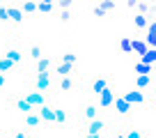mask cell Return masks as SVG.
I'll return each mask as SVG.
<instances>
[{
  "mask_svg": "<svg viewBox=\"0 0 156 138\" xmlns=\"http://www.w3.org/2000/svg\"><path fill=\"white\" fill-rule=\"evenodd\" d=\"M133 103H129L126 99H124V94H115V101H112V111H115L119 118H131L133 113Z\"/></svg>",
  "mask_w": 156,
  "mask_h": 138,
  "instance_id": "obj_1",
  "label": "cell"
},
{
  "mask_svg": "<svg viewBox=\"0 0 156 138\" xmlns=\"http://www.w3.org/2000/svg\"><path fill=\"white\" fill-rule=\"evenodd\" d=\"M106 129H108L106 120L94 118V120H90V122H87V127L83 129V133H92V136H103V131H106Z\"/></svg>",
  "mask_w": 156,
  "mask_h": 138,
  "instance_id": "obj_2",
  "label": "cell"
},
{
  "mask_svg": "<svg viewBox=\"0 0 156 138\" xmlns=\"http://www.w3.org/2000/svg\"><path fill=\"white\" fill-rule=\"evenodd\" d=\"M112 101H115V92H112V88L108 85V88L97 97V106L99 108H112Z\"/></svg>",
  "mask_w": 156,
  "mask_h": 138,
  "instance_id": "obj_3",
  "label": "cell"
},
{
  "mask_svg": "<svg viewBox=\"0 0 156 138\" xmlns=\"http://www.w3.org/2000/svg\"><path fill=\"white\" fill-rule=\"evenodd\" d=\"M124 99H126L129 103H133V106H145L147 103V97L142 94V90H136V88H133L131 92H124Z\"/></svg>",
  "mask_w": 156,
  "mask_h": 138,
  "instance_id": "obj_4",
  "label": "cell"
},
{
  "mask_svg": "<svg viewBox=\"0 0 156 138\" xmlns=\"http://www.w3.org/2000/svg\"><path fill=\"white\" fill-rule=\"evenodd\" d=\"M106 88H108V81L103 78V76H94V78L90 81V94H94V97H99Z\"/></svg>",
  "mask_w": 156,
  "mask_h": 138,
  "instance_id": "obj_5",
  "label": "cell"
},
{
  "mask_svg": "<svg viewBox=\"0 0 156 138\" xmlns=\"http://www.w3.org/2000/svg\"><path fill=\"white\" fill-rule=\"evenodd\" d=\"M48 88H51V71H41V74H37L34 90H39V92H46Z\"/></svg>",
  "mask_w": 156,
  "mask_h": 138,
  "instance_id": "obj_6",
  "label": "cell"
},
{
  "mask_svg": "<svg viewBox=\"0 0 156 138\" xmlns=\"http://www.w3.org/2000/svg\"><path fill=\"white\" fill-rule=\"evenodd\" d=\"M156 12V0H140L136 7V14H154Z\"/></svg>",
  "mask_w": 156,
  "mask_h": 138,
  "instance_id": "obj_7",
  "label": "cell"
},
{
  "mask_svg": "<svg viewBox=\"0 0 156 138\" xmlns=\"http://www.w3.org/2000/svg\"><path fill=\"white\" fill-rule=\"evenodd\" d=\"M149 19L151 16H147V14H133V28H136V32H145L147 25H149Z\"/></svg>",
  "mask_w": 156,
  "mask_h": 138,
  "instance_id": "obj_8",
  "label": "cell"
},
{
  "mask_svg": "<svg viewBox=\"0 0 156 138\" xmlns=\"http://www.w3.org/2000/svg\"><path fill=\"white\" fill-rule=\"evenodd\" d=\"M80 115H83V118H85V120L90 122V120L99 118V106H97L94 101H87V103L83 106V111H80Z\"/></svg>",
  "mask_w": 156,
  "mask_h": 138,
  "instance_id": "obj_9",
  "label": "cell"
},
{
  "mask_svg": "<svg viewBox=\"0 0 156 138\" xmlns=\"http://www.w3.org/2000/svg\"><path fill=\"white\" fill-rule=\"evenodd\" d=\"M23 9L21 7H14V5H9V23L14 25V28H19L21 23H23Z\"/></svg>",
  "mask_w": 156,
  "mask_h": 138,
  "instance_id": "obj_10",
  "label": "cell"
},
{
  "mask_svg": "<svg viewBox=\"0 0 156 138\" xmlns=\"http://www.w3.org/2000/svg\"><path fill=\"white\" fill-rule=\"evenodd\" d=\"M151 83H154V74H138L136 81H133L136 90H145V88H149Z\"/></svg>",
  "mask_w": 156,
  "mask_h": 138,
  "instance_id": "obj_11",
  "label": "cell"
},
{
  "mask_svg": "<svg viewBox=\"0 0 156 138\" xmlns=\"http://www.w3.org/2000/svg\"><path fill=\"white\" fill-rule=\"evenodd\" d=\"M73 88H76V81H73L71 76H60V81H58V90L60 92H71Z\"/></svg>",
  "mask_w": 156,
  "mask_h": 138,
  "instance_id": "obj_12",
  "label": "cell"
},
{
  "mask_svg": "<svg viewBox=\"0 0 156 138\" xmlns=\"http://www.w3.org/2000/svg\"><path fill=\"white\" fill-rule=\"evenodd\" d=\"M97 5L101 7L106 14H117V9H119V5H117V0H97Z\"/></svg>",
  "mask_w": 156,
  "mask_h": 138,
  "instance_id": "obj_13",
  "label": "cell"
},
{
  "mask_svg": "<svg viewBox=\"0 0 156 138\" xmlns=\"http://www.w3.org/2000/svg\"><path fill=\"white\" fill-rule=\"evenodd\" d=\"M39 118L44 120V122H55V108H51V106H39Z\"/></svg>",
  "mask_w": 156,
  "mask_h": 138,
  "instance_id": "obj_14",
  "label": "cell"
},
{
  "mask_svg": "<svg viewBox=\"0 0 156 138\" xmlns=\"http://www.w3.org/2000/svg\"><path fill=\"white\" fill-rule=\"evenodd\" d=\"M25 99H28V101L32 103V106H44V103H46V94H44V92H39V90L30 92V94H28Z\"/></svg>",
  "mask_w": 156,
  "mask_h": 138,
  "instance_id": "obj_15",
  "label": "cell"
},
{
  "mask_svg": "<svg viewBox=\"0 0 156 138\" xmlns=\"http://www.w3.org/2000/svg\"><path fill=\"white\" fill-rule=\"evenodd\" d=\"M39 124H41V118H39V113H25V127L28 129H37Z\"/></svg>",
  "mask_w": 156,
  "mask_h": 138,
  "instance_id": "obj_16",
  "label": "cell"
},
{
  "mask_svg": "<svg viewBox=\"0 0 156 138\" xmlns=\"http://www.w3.org/2000/svg\"><path fill=\"white\" fill-rule=\"evenodd\" d=\"M147 49H149V44L142 39H133V44H131V53H138V55H145Z\"/></svg>",
  "mask_w": 156,
  "mask_h": 138,
  "instance_id": "obj_17",
  "label": "cell"
},
{
  "mask_svg": "<svg viewBox=\"0 0 156 138\" xmlns=\"http://www.w3.org/2000/svg\"><path fill=\"white\" fill-rule=\"evenodd\" d=\"M73 67H76V64H69V62H58V67H55V74H58V76H71Z\"/></svg>",
  "mask_w": 156,
  "mask_h": 138,
  "instance_id": "obj_18",
  "label": "cell"
},
{
  "mask_svg": "<svg viewBox=\"0 0 156 138\" xmlns=\"http://www.w3.org/2000/svg\"><path fill=\"white\" fill-rule=\"evenodd\" d=\"M14 106H16V111H21L23 115H25V113H30V111L34 108V106L28 101V99H14Z\"/></svg>",
  "mask_w": 156,
  "mask_h": 138,
  "instance_id": "obj_19",
  "label": "cell"
},
{
  "mask_svg": "<svg viewBox=\"0 0 156 138\" xmlns=\"http://www.w3.org/2000/svg\"><path fill=\"white\" fill-rule=\"evenodd\" d=\"M5 58H9L14 64H19L21 60H23V53H21L19 49H7V51H5Z\"/></svg>",
  "mask_w": 156,
  "mask_h": 138,
  "instance_id": "obj_20",
  "label": "cell"
},
{
  "mask_svg": "<svg viewBox=\"0 0 156 138\" xmlns=\"http://www.w3.org/2000/svg\"><path fill=\"white\" fill-rule=\"evenodd\" d=\"M37 12H39V14H53V12H55V5H53V2L41 0V2H37Z\"/></svg>",
  "mask_w": 156,
  "mask_h": 138,
  "instance_id": "obj_21",
  "label": "cell"
},
{
  "mask_svg": "<svg viewBox=\"0 0 156 138\" xmlns=\"http://www.w3.org/2000/svg\"><path fill=\"white\" fill-rule=\"evenodd\" d=\"M34 67H37V74H41V71H51V60L48 58H39L37 62H34Z\"/></svg>",
  "mask_w": 156,
  "mask_h": 138,
  "instance_id": "obj_22",
  "label": "cell"
},
{
  "mask_svg": "<svg viewBox=\"0 0 156 138\" xmlns=\"http://www.w3.org/2000/svg\"><path fill=\"white\" fill-rule=\"evenodd\" d=\"M136 74H154V64H147V62H140V60H138Z\"/></svg>",
  "mask_w": 156,
  "mask_h": 138,
  "instance_id": "obj_23",
  "label": "cell"
},
{
  "mask_svg": "<svg viewBox=\"0 0 156 138\" xmlns=\"http://www.w3.org/2000/svg\"><path fill=\"white\" fill-rule=\"evenodd\" d=\"M140 62L156 64V49H147V53H145V55H140Z\"/></svg>",
  "mask_w": 156,
  "mask_h": 138,
  "instance_id": "obj_24",
  "label": "cell"
},
{
  "mask_svg": "<svg viewBox=\"0 0 156 138\" xmlns=\"http://www.w3.org/2000/svg\"><path fill=\"white\" fill-rule=\"evenodd\" d=\"M21 9H23L25 16H30V14L37 12V2H34V0H23V7H21Z\"/></svg>",
  "mask_w": 156,
  "mask_h": 138,
  "instance_id": "obj_25",
  "label": "cell"
},
{
  "mask_svg": "<svg viewBox=\"0 0 156 138\" xmlns=\"http://www.w3.org/2000/svg\"><path fill=\"white\" fill-rule=\"evenodd\" d=\"M60 62H69V64H78V55L71 53V51H67V53L60 55Z\"/></svg>",
  "mask_w": 156,
  "mask_h": 138,
  "instance_id": "obj_26",
  "label": "cell"
},
{
  "mask_svg": "<svg viewBox=\"0 0 156 138\" xmlns=\"http://www.w3.org/2000/svg\"><path fill=\"white\" fill-rule=\"evenodd\" d=\"M131 44H133L131 37H122V39H119V51H122V53H131Z\"/></svg>",
  "mask_w": 156,
  "mask_h": 138,
  "instance_id": "obj_27",
  "label": "cell"
},
{
  "mask_svg": "<svg viewBox=\"0 0 156 138\" xmlns=\"http://www.w3.org/2000/svg\"><path fill=\"white\" fill-rule=\"evenodd\" d=\"M0 23L2 25L9 23V5H0Z\"/></svg>",
  "mask_w": 156,
  "mask_h": 138,
  "instance_id": "obj_28",
  "label": "cell"
},
{
  "mask_svg": "<svg viewBox=\"0 0 156 138\" xmlns=\"http://www.w3.org/2000/svg\"><path fill=\"white\" fill-rule=\"evenodd\" d=\"M30 60H34V62H37V60L39 58H41V46H39V44H32V46H30Z\"/></svg>",
  "mask_w": 156,
  "mask_h": 138,
  "instance_id": "obj_29",
  "label": "cell"
},
{
  "mask_svg": "<svg viewBox=\"0 0 156 138\" xmlns=\"http://www.w3.org/2000/svg\"><path fill=\"white\" fill-rule=\"evenodd\" d=\"M12 67H14V62H12L9 58H5V55H2V58H0V74H5V71H9Z\"/></svg>",
  "mask_w": 156,
  "mask_h": 138,
  "instance_id": "obj_30",
  "label": "cell"
},
{
  "mask_svg": "<svg viewBox=\"0 0 156 138\" xmlns=\"http://www.w3.org/2000/svg\"><path fill=\"white\" fill-rule=\"evenodd\" d=\"M124 136L126 138H145V133H142L140 129H136V127H129L126 131H124Z\"/></svg>",
  "mask_w": 156,
  "mask_h": 138,
  "instance_id": "obj_31",
  "label": "cell"
},
{
  "mask_svg": "<svg viewBox=\"0 0 156 138\" xmlns=\"http://www.w3.org/2000/svg\"><path fill=\"white\" fill-rule=\"evenodd\" d=\"M55 122H60V124H67V122H69V115L64 113L62 108H55Z\"/></svg>",
  "mask_w": 156,
  "mask_h": 138,
  "instance_id": "obj_32",
  "label": "cell"
},
{
  "mask_svg": "<svg viewBox=\"0 0 156 138\" xmlns=\"http://www.w3.org/2000/svg\"><path fill=\"white\" fill-rule=\"evenodd\" d=\"M71 19H73L71 9H60V21H62V23H69Z\"/></svg>",
  "mask_w": 156,
  "mask_h": 138,
  "instance_id": "obj_33",
  "label": "cell"
},
{
  "mask_svg": "<svg viewBox=\"0 0 156 138\" xmlns=\"http://www.w3.org/2000/svg\"><path fill=\"white\" fill-rule=\"evenodd\" d=\"M92 16H94V19H106L108 14H106V12H103L99 5H94V7H92Z\"/></svg>",
  "mask_w": 156,
  "mask_h": 138,
  "instance_id": "obj_34",
  "label": "cell"
},
{
  "mask_svg": "<svg viewBox=\"0 0 156 138\" xmlns=\"http://www.w3.org/2000/svg\"><path fill=\"white\" fill-rule=\"evenodd\" d=\"M145 32H147V37H156V21H149V25H147ZM147 37H145V39H147Z\"/></svg>",
  "mask_w": 156,
  "mask_h": 138,
  "instance_id": "obj_35",
  "label": "cell"
},
{
  "mask_svg": "<svg viewBox=\"0 0 156 138\" xmlns=\"http://www.w3.org/2000/svg\"><path fill=\"white\" fill-rule=\"evenodd\" d=\"M138 2H140V0H124V5H126L129 9H136V7H138Z\"/></svg>",
  "mask_w": 156,
  "mask_h": 138,
  "instance_id": "obj_36",
  "label": "cell"
},
{
  "mask_svg": "<svg viewBox=\"0 0 156 138\" xmlns=\"http://www.w3.org/2000/svg\"><path fill=\"white\" fill-rule=\"evenodd\" d=\"M5 88V74H0V90Z\"/></svg>",
  "mask_w": 156,
  "mask_h": 138,
  "instance_id": "obj_37",
  "label": "cell"
},
{
  "mask_svg": "<svg viewBox=\"0 0 156 138\" xmlns=\"http://www.w3.org/2000/svg\"><path fill=\"white\" fill-rule=\"evenodd\" d=\"M14 138H28V136H25L23 131H16V133H14Z\"/></svg>",
  "mask_w": 156,
  "mask_h": 138,
  "instance_id": "obj_38",
  "label": "cell"
},
{
  "mask_svg": "<svg viewBox=\"0 0 156 138\" xmlns=\"http://www.w3.org/2000/svg\"><path fill=\"white\" fill-rule=\"evenodd\" d=\"M115 138H126V136H124V131H117L115 129Z\"/></svg>",
  "mask_w": 156,
  "mask_h": 138,
  "instance_id": "obj_39",
  "label": "cell"
},
{
  "mask_svg": "<svg viewBox=\"0 0 156 138\" xmlns=\"http://www.w3.org/2000/svg\"><path fill=\"white\" fill-rule=\"evenodd\" d=\"M85 138H101V136H92V133H85Z\"/></svg>",
  "mask_w": 156,
  "mask_h": 138,
  "instance_id": "obj_40",
  "label": "cell"
},
{
  "mask_svg": "<svg viewBox=\"0 0 156 138\" xmlns=\"http://www.w3.org/2000/svg\"><path fill=\"white\" fill-rule=\"evenodd\" d=\"M46 2H53V5H58V2H60V0H46Z\"/></svg>",
  "mask_w": 156,
  "mask_h": 138,
  "instance_id": "obj_41",
  "label": "cell"
},
{
  "mask_svg": "<svg viewBox=\"0 0 156 138\" xmlns=\"http://www.w3.org/2000/svg\"><path fill=\"white\" fill-rule=\"evenodd\" d=\"M69 2H71V5H76V0H69Z\"/></svg>",
  "mask_w": 156,
  "mask_h": 138,
  "instance_id": "obj_42",
  "label": "cell"
},
{
  "mask_svg": "<svg viewBox=\"0 0 156 138\" xmlns=\"http://www.w3.org/2000/svg\"><path fill=\"white\" fill-rule=\"evenodd\" d=\"M0 138H9V136H0Z\"/></svg>",
  "mask_w": 156,
  "mask_h": 138,
  "instance_id": "obj_43",
  "label": "cell"
}]
</instances>
